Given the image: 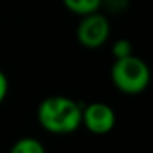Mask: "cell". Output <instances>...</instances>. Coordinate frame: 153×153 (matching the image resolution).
Listing matches in <instances>:
<instances>
[{"mask_svg":"<svg viewBox=\"0 0 153 153\" xmlns=\"http://www.w3.org/2000/svg\"><path fill=\"white\" fill-rule=\"evenodd\" d=\"M110 53H112L114 59H120V58L130 56V54H133V45L127 38H119V40H115L112 43Z\"/></svg>","mask_w":153,"mask_h":153,"instance_id":"7","label":"cell"},{"mask_svg":"<svg viewBox=\"0 0 153 153\" xmlns=\"http://www.w3.org/2000/svg\"><path fill=\"white\" fill-rule=\"evenodd\" d=\"M63 5L77 17H84L100 10V0H63Z\"/></svg>","mask_w":153,"mask_h":153,"instance_id":"5","label":"cell"},{"mask_svg":"<svg viewBox=\"0 0 153 153\" xmlns=\"http://www.w3.org/2000/svg\"><path fill=\"white\" fill-rule=\"evenodd\" d=\"M130 7V0H100V10H105L109 15L125 13Z\"/></svg>","mask_w":153,"mask_h":153,"instance_id":"8","label":"cell"},{"mask_svg":"<svg viewBox=\"0 0 153 153\" xmlns=\"http://www.w3.org/2000/svg\"><path fill=\"white\" fill-rule=\"evenodd\" d=\"M8 153H46V148L35 137H22L10 146Z\"/></svg>","mask_w":153,"mask_h":153,"instance_id":"6","label":"cell"},{"mask_svg":"<svg viewBox=\"0 0 153 153\" xmlns=\"http://www.w3.org/2000/svg\"><path fill=\"white\" fill-rule=\"evenodd\" d=\"M82 104L68 96H48L38 104L40 127L51 135H71L81 127Z\"/></svg>","mask_w":153,"mask_h":153,"instance_id":"1","label":"cell"},{"mask_svg":"<svg viewBox=\"0 0 153 153\" xmlns=\"http://www.w3.org/2000/svg\"><path fill=\"white\" fill-rule=\"evenodd\" d=\"M152 73L150 66L140 56H130L114 59L110 66V81L119 92L125 96H138L150 86Z\"/></svg>","mask_w":153,"mask_h":153,"instance_id":"2","label":"cell"},{"mask_svg":"<svg viewBox=\"0 0 153 153\" xmlns=\"http://www.w3.org/2000/svg\"><path fill=\"white\" fill-rule=\"evenodd\" d=\"M8 91H10V81H8L7 74L0 69V105L5 102L8 96Z\"/></svg>","mask_w":153,"mask_h":153,"instance_id":"9","label":"cell"},{"mask_svg":"<svg viewBox=\"0 0 153 153\" xmlns=\"http://www.w3.org/2000/svg\"><path fill=\"white\" fill-rule=\"evenodd\" d=\"M112 25L105 13L100 10L81 17L76 28V38L86 50H99L109 41Z\"/></svg>","mask_w":153,"mask_h":153,"instance_id":"3","label":"cell"},{"mask_svg":"<svg viewBox=\"0 0 153 153\" xmlns=\"http://www.w3.org/2000/svg\"><path fill=\"white\" fill-rule=\"evenodd\" d=\"M117 114L114 107L105 102H91L82 105L81 127L91 132L92 135H107L115 128Z\"/></svg>","mask_w":153,"mask_h":153,"instance_id":"4","label":"cell"}]
</instances>
